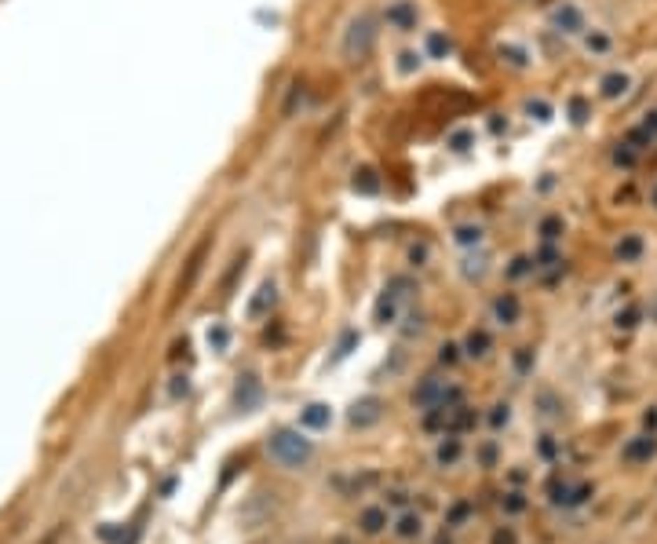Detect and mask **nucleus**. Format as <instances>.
I'll return each instance as SVG.
<instances>
[{"mask_svg":"<svg viewBox=\"0 0 657 544\" xmlns=\"http://www.w3.org/2000/svg\"><path fill=\"white\" fill-rule=\"evenodd\" d=\"M267 453L274 464L296 471V468H307L314 460V442L303 435V427H278L274 435L267 439Z\"/></svg>","mask_w":657,"mask_h":544,"instance_id":"1","label":"nucleus"},{"mask_svg":"<svg viewBox=\"0 0 657 544\" xmlns=\"http://www.w3.org/2000/svg\"><path fill=\"white\" fill-rule=\"evenodd\" d=\"M373 44H376V15L373 11L350 15V22L344 26V37H340L344 62H362L365 55L373 52Z\"/></svg>","mask_w":657,"mask_h":544,"instance_id":"2","label":"nucleus"},{"mask_svg":"<svg viewBox=\"0 0 657 544\" xmlns=\"http://www.w3.org/2000/svg\"><path fill=\"white\" fill-rule=\"evenodd\" d=\"M548 22L555 34H563V37H581L584 29H588V19H584V8L581 4H573V0H563L552 15H548Z\"/></svg>","mask_w":657,"mask_h":544,"instance_id":"3","label":"nucleus"},{"mask_svg":"<svg viewBox=\"0 0 657 544\" xmlns=\"http://www.w3.org/2000/svg\"><path fill=\"white\" fill-rule=\"evenodd\" d=\"M416 19H420V8H416V0H391L387 8H383V22L398 34H409L416 29Z\"/></svg>","mask_w":657,"mask_h":544,"instance_id":"4","label":"nucleus"},{"mask_svg":"<svg viewBox=\"0 0 657 544\" xmlns=\"http://www.w3.org/2000/svg\"><path fill=\"white\" fill-rule=\"evenodd\" d=\"M380 417H383V398H376V395H365V398H358L355 406H350V413H347V420H350V427H373V424H380Z\"/></svg>","mask_w":657,"mask_h":544,"instance_id":"5","label":"nucleus"},{"mask_svg":"<svg viewBox=\"0 0 657 544\" xmlns=\"http://www.w3.org/2000/svg\"><path fill=\"white\" fill-rule=\"evenodd\" d=\"M260 402H263V383H260V376H256V373L237 376V383H234V406L242 409V413H249V409H256Z\"/></svg>","mask_w":657,"mask_h":544,"instance_id":"6","label":"nucleus"},{"mask_svg":"<svg viewBox=\"0 0 657 544\" xmlns=\"http://www.w3.org/2000/svg\"><path fill=\"white\" fill-rule=\"evenodd\" d=\"M591 497V483H577V486H570V483H552V504H559V508H581L584 501Z\"/></svg>","mask_w":657,"mask_h":544,"instance_id":"7","label":"nucleus"},{"mask_svg":"<svg viewBox=\"0 0 657 544\" xmlns=\"http://www.w3.org/2000/svg\"><path fill=\"white\" fill-rule=\"evenodd\" d=\"M628 88H632V77L624 73V70H610V73L599 77V99H606V103L624 99V95H628Z\"/></svg>","mask_w":657,"mask_h":544,"instance_id":"8","label":"nucleus"},{"mask_svg":"<svg viewBox=\"0 0 657 544\" xmlns=\"http://www.w3.org/2000/svg\"><path fill=\"white\" fill-rule=\"evenodd\" d=\"M489 311H493V322L496 325H515L519 318H522V300L515 293H501V296L493 300Z\"/></svg>","mask_w":657,"mask_h":544,"instance_id":"9","label":"nucleus"},{"mask_svg":"<svg viewBox=\"0 0 657 544\" xmlns=\"http://www.w3.org/2000/svg\"><path fill=\"white\" fill-rule=\"evenodd\" d=\"M643 252H647V242H643V234H621V242L614 245V260L617 263H639V260H643Z\"/></svg>","mask_w":657,"mask_h":544,"instance_id":"10","label":"nucleus"},{"mask_svg":"<svg viewBox=\"0 0 657 544\" xmlns=\"http://www.w3.org/2000/svg\"><path fill=\"white\" fill-rule=\"evenodd\" d=\"M332 424V409L325 402H311L300 409V427L303 431H325Z\"/></svg>","mask_w":657,"mask_h":544,"instance_id":"11","label":"nucleus"},{"mask_svg":"<svg viewBox=\"0 0 657 544\" xmlns=\"http://www.w3.org/2000/svg\"><path fill=\"white\" fill-rule=\"evenodd\" d=\"M274 300H278V289H274V281H263L260 289H256V296H252V303H249V318L252 322H260V318H267L270 314V307H274Z\"/></svg>","mask_w":657,"mask_h":544,"instance_id":"12","label":"nucleus"},{"mask_svg":"<svg viewBox=\"0 0 657 544\" xmlns=\"http://www.w3.org/2000/svg\"><path fill=\"white\" fill-rule=\"evenodd\" d=\"M657 453V439H654V431L650 435H639V439H632L628 446L621 450V460H628V464H643V460H650Z\"/></svg>","mask_w":657,"mask_h":544,"instance_id":"13","label":"nucleus"},{"mask_svg":"<svg viewBox=\"0 0 657 544\" xmlns=\"http://www.w3.org/2000/svg\"><path fill=\"white\" fill-rule=\"evenodd\" d=\"M486 242V230L478 227V223H457L453 227V245L457 249H478Z\"/></svg>","mask_w":657,"mask_h":544,"instance_id":"14","label":"nucleus"},{"mask_svg":"<svg viewBox=\"0 0 657 544\" xmlns=\"http://www.w3.org/2000/svg\"><path fill=\"white\" fill-rule=\"evenodd\" d=\"M489 347H493V340H489V332L486 329H471L468 336H464V358H486L489 355Z\"/></svg>","mask_w":657,"mask_h":544,"instance_id":"15","label":"nucleus"},{"mask_svg":"<svg viewBox=\"0 0 657 544\" xmlns=\"http://www.w3.org/2000/svg\"><path fill=\"white\" fill-rule=\"evenodd\" d=\"M424 52H416V47H402V52L394 55V73L398 77H413V73H420V66H424Z\"/></svg>","mask_w":657,"mask_h":544,"instance_id":"16","label":"nucleus"},{"mask_svg":"<svg viewBox=\"0 0 657 544\" xmlns=\"http://www.w3.org/2000/svg\"><path fill=\"white\" fill-rule=\"evenodd\" d=\"M358 526H362V534H369V537L383 534V526H387V508H380V504L365 508L362 515H358Z\"/></svg>","mask_w":657,"mask_h":544,"instance_id":"17","label":"nucleus"},{"mask_svg":"<svg viewBox=\"0 0 657 544\" xmlns=\"http://www.w3.org/2000/svg\"><path fill=\"white\" fill-rule=\"evenodd\" d=\"M460 453H464V446H460V439H457V435H442V442H438V450H435V460L442 464V468H453V464L460 460Z\"/></svg>","mask_w":657,"mask_h":544,"instance_id":"18","label":"nucleus"},{"mask_svg":"<svg viewBox=\"0 0 657 544\" xmlns=\"http://www.w3.org/2000/svg\"><path fill=\"white\" fill-rule=\"evenodd\" d=\"M537 234H540V242H544V245H555L559 237L566 234V223H563V216H555V212H552V216H544V219L537 223Z\"/></svg>","mask_w":657,"mask_h":544,"instance_id":"19","label":"nucleus"},{"mask_svg":"<svg viewBox=\"0 0 657 544\" xmlns=\"http://www.w3.org/2000/svg\"><path fill=\"white\" fill-rule=\"evenodd\" d=\"M450 52H453V41L445 37V34H438V29H435V34H427V44H424V55L427 59H445Z\"/></svg>","mask_w":657,"mask_h":544,"instance_id":"20","label":"nucleus"},{"mask_svg":"<svg viewBox=\"0 0 657 544\" xmlns=\"http://www.w3.org/2000/svg\"><path fill=\"white\" fill-rule=\"evenodd\" d=\"M610 161H614V168H624V172H628V168L639 165V150L628 147V142H617L614 154H610Z\"/></svg>","mask_w":657,"mask_h":544,"instance_id":"21","label":"nucleus"},{"mask_svg":"<svg viewBox=\"0 0 657 544\" xmlns=\"http://www.w3.org/2000/svg\"><path fill=\"white\" fill-rule=\"evenodd\" d=\"M420 530H424V522H420V515H416V511H406V515L398 519V526H394V534L402 537V541L420 537Z\"/></svg>","mask_w":657,"mask_h":544,"instance_id":"22","label":"nucleus"},{"mask_svg":"<svg viewBox=\"0 0 657 544\" xmlns=\"http://www.w3.org/2000/svg\"><path fill=\"white\" fill-rule=\"evenodd\" d=\"M445 147H450L453 154H468L475 147V132H471V128H457V132L445 139Z\"/></svg>","mask_w":657,"mask_h":544,"instance_id":"23","label":"nucleus"},{"mask_svg":"<svg viewBox=\"0 0 657 544\" xmlns=\"http://www.w3.org/2000/svg\"><path fill=\"white\" fill-rule=\"evenodd\" d=\"M350 183H355L358 194H376V190H380V175L373 168H362V172H355V179H350Z\"/></svg>","mask_w":657,"mask_h":544,"instance_id":"24","label":"nucleus"},{"mask_svg":"<svg viewBox=\"0 0 657 544\" xmlns=\"http://www.w3.org/2000/svg\"><path fill=\"white\" fill-rule=\"evenodd\" d=\"M610 34H603V29H591V34L584 37V47L588 52H596V55H603V52H610Z\"/></svg>","mask_w":657,"mask_h":544,"instance_id":"25","label":"nucleus"},{"mask_svg":"<svg viewBox=\"0 0 657 544\" xmlns=\"http://www.w3.org/2000/svg\"><path fill=\"white\" fill-rule=\"evenodd\" d=\"M227 344H230L227 325H212V329H208V347H212V351H227Z\"/></svg>","mask_w":657,"mask_h":544,"instance_id":"26","label":"nucleus"},{"mask_svg":"<svg viewBox=\"0 0 657 544\" xmlns=\"http://www.w3.org/2000/svg\"><path fill=\"white\" fill-rule=\"evenodd\" d=\"M508 420H511V406H508V402H496L493 413H489V427H493V431H501Z\"/></svg>","mask_w":657,"mask_h":544,"instance_id":"27","label":"nucleus"},{"mask_svg":"<svg viewBox=\"0 0 657 544\" xmlns=\"http://www.w3.org/2000/svg\"><path fill=\"white\" fill-rule=\"evenodd\" d=\"M530 369H533V351H530V347H519V351H515V373L526 376Z\"/></svg>","mask_w":657,"mask_h":544,"instance_id":"28","label":"nucleus"},{"mask_svg":"<svg viewBox=\"0 0 657 544\" xmlns=\"http://www.w3.org/2000/svg\"><path fill=\"white\" fill-rule=\"evenodd\" d=\"M533 270V260L530 256H515V260H511V267H508V278H522V274H530Z\"/></svg>","mask_w":657,"mask_h":544,"instance_id":"29","label":"nucleus"},{"mask_svg":"<svg viewBox=\"0 0 657 544\" xmlns=\"http://www.w3.org/2000/svg\"><path fill=\"white\" fill-rule=\"evenodd\" d=\"M570 121L573 124H584L588 121V103L581 99V95H573V99H570Z\"/></svg>","mask_w":657,"mask_h":544,"instance_id":"30","label":"nucleus"},{"mask_svg":"<svg viewBox=\"0 0 657 544\" xmlns=\"http://www.w3.org/2000/svg\"><path fill=\"white\" fill-rule=\"evenodd\" d=\"M639 325V307H628V311H617V329H635Z\"/></svg>","mask_w":657,"mask_h":544,"instance_id":"31","label":"nucleus"},{"mask_svg":"<svg viewBox=\"0 0 657 544\" xmlns=\"http://www.w3.org/2000/svg\"><path fill=\"white\" fill-rule=\"evenodd\" d=\"M457 351H460L457 344H442V347H438V362H442V365H457V362H460Z\"/></svg>","mask_w":657,"mask_h":544,"instance_id":"32","label":"nucleus"},{"mask_svg":"<svg viewBox=\"0 0 657 544\" xmlns=\"http://www.w3.org/2000/svg\"><path fill=\"white\" fill-rule=\"evenodd\" d=\"M471 511H475V508H471L468 501H460V504H457V508L450 511V526H464V519H468Z\"/></svg>","mask_w":657,"mask_h":544,"instance_id":"33","label":"nucleus"},{"mask_svg":"<svg viewBox=\"0 0 657 544\" xmlns=\"http://www.w3.org/2000/svg\"><path fill=\"white\" fill-rule=\"evenodd\" d=\"M489 544H519V537H515V530H511V526H501V530L489 537Z\"/></svg>","mask_w":657,"mask_h":544,"instance_id":"34","label":"nucleus"},{"mask_svg":"<svg viewBox=\"0 0 657 544\" xmlns=\"http://www.w3.org/2000/svg\"><path fill=\"white\" fill-rule=\"evenodd\" d=\"M355 344H358V332H347V336H344V344L336 347V362L347 358V355H350V347H355Z\"/></svg>","mask_w":657,"mask_h":544,"instance_id":"35","label":"nucleus"},{"mask_svg":"<svg viewBox=\"0 0 657 544\" xmlns=\"http://www.w3.org/2000/svg\"><path fill=\"white\" fill-rule=\"evenodd\" d=\"M522 508H526L522 493H508V497H504V511H511V515H515V511H522Z\"/></svg>","mask_w":657,"mask_h":544,"instance_id":"36","label":"nucleus"},{"mask_svg":"<svg viewBox=\"0 0 657 544\" xmlns=\"http://www.w3.org/2000/svg\"><path fill=\"white\" fill-rule=\"evenodd\" d=\"M530 114H537V121H552V106L548 103H530Z\"/></svg>","mask_w":657,"mask_h":544,"instance_id":"37","label":"nucleus"},{"mask_svg":"<svg viewBox=\"0 0 657 544\" xmlns=\"http://www.w3.org/2000/svg\"><path fill=\"white\" fill-rule=\"evenodd\" d=\"M409 260H413V267H424V260H427V245L409 249Z\"/></svg>","mask_w":657,"mask_h":544,"instance_id":"38","label":"nucleus"},{"mask_svg":"<svg viewBox=\"0 0 657 544\" xmlns=\"http://www.w3.org/2000/svg\"><path fill=\"white\" fill-rule=\"evenodd\" d=\"M540 457H548V460L555 457V442H552V439H544V442H540Z\"/></svg>","mask_w":657,"mask_h":544,"instance_id":"39","label":"nucleus"},{"mask_svg":"<svg viewBox=\"0 0 657 544\" xmlns=\"http://www.w3.org/2000/svg\"><path fill=\"white\" fill-rule=\"evenodd\" d=\"M493 460H496V446L489 442V446H486V450H482V464H486V468H489V464H493Z\"/></svg>","mask_w":657,"mask_h":544,"instance_id":"40","label":"nucleus"},{"mask_svg":"<svg viewBox=\"0 0 657 544\" xmlns=\"http://www.w3.org/2000/svg\"><path fill=\"white\" fill-rule=\"evenodd\" d=\"M643 424H647L650 431L657 427V409H647V413H643Z\"/></svg>","mask_w":657,"mask_h":544,"instance_id":"41","label":"nucleus"},{"mask_svg":"<svg viewBox=\"0 0 657 544\" xmlns=\"http://www.w3.org/2000/svg\"><path fill=\"white\" fill-rule=\"evenodd\" d=\"M650 205H654V209H657V183L650 186Z\"/></svg>","mask_w":657,"mask_h":544,"instance_id":"42","label":"nucleus"}]
</instances>
